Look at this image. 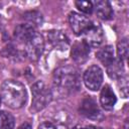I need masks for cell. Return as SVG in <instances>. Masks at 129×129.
Wrapping results in <instances>:
<instances>
[{
	"instance_id": "cell-1",
	"label": "cell",
	"mask_w": 129,
	"mask_h": 129,
	"mask_svg": "<svg viewBox=\"0 0 129 129\" xmlns=\"http://www.w3.org/2000/svg\"><path fill=\"white\" fill-rule=\"evenodd\" d=\"M53 86L62 93L78 91L81 87V79L78 71L70 66L56 69L53 74Z\"/></svg>"
},
{
	"instance_id": "cell-2",
	"label": "cell",
	"mask_w": 129,
	"mask_h": 129,
	"mask_svg": "<svg viewBox=\"0 0 129 129\" xmlns=\"http://www.w3.org/2000/svg\"><path fill=\"white\" fill-rule=\"evenodd\" d=\"M1 97L4 103L11 109H19L26 102L25 87L14 80H7L1 86Z\"/></svg>"
},
{
	"instance_id": "cell-3",
	"label": "cell",
	"mask_w": 129,
	"mask_h": 129,
	"mask_svg": "<svg viewBox=\"0 0 129 129\" xmlns=\"http://www.w3.org/2000/svg\"><path fill=\"white\" fill-rule=\"evenodd\" d=\"M31 93H32L31 110H33L34 112H38L43 108H45L52 99V94L50 90L41 81H37L32 85Z\"/></svg>"
},
{
	"instance_id": "cell-4",
	"label": "cell",
	"mask_w": 129,
	"mask_h": 129,
	"mask_svg": "<svg viewBox=\"0 0 129 129\" xmlns=\"http://www.w3.org/2000/svg\"><path fill=\"white\" fill-rule=\"evenodd\" d=\"M24 44V54L28 56L31 60H37L44 49V40L42 35L38 32H35Z\"/></svg>"
},
{
	"instance_id": "cell-5",
	"label": "cell",
	"mask_w": 129,
	"mask_h": 129,
	"mask_svg": "<svg viewBox=\"0 0 129 129\" xmlns=\"http://www.w3.org/2000/svg\"><path fill=\"white\" fill-rule=\"evenodd\" d=\"M84 83L91 91H98L103 83V72L97 64L89 67L84 73Z\"/></svg>"
},
{
	"instance_id": "cell-6",
	"label": "cell",
	"mask_w": 129,
	"mask_h": 129,
	"mask_svg": "<svg viewBox=\"0 0 129 129\" xmlns=\"http://www.w3.org/2000/svg\"><path fill=\"white\" fill-rule=\"evenodd\" d=\"M69 21H70V25H71L73 31L77 35L84 34L93 24V22L88 17H86L82 14L76 13V12H72L70 14Z\"/></svg>"
},
{
	"instance_id": "cell-7",
	"label": "cell",
	"mask_w": 129,
	"mask_h": 129,
	"mask_svg": "<svg viewBox=\"0 0 129 129\" xmlns=\"http://www.w3.org/2000/svg\"><path fill=\"white\" fill-rule=\"evenodd\" d=\"M84 35V41L92 47H98L104 39V33L103 29L99 24H92L91 27L83 34Z\"/></svg>"
},
{
	"instance_id": "cell-8",
	"label": "cell",
	"mask_w": 129,
	"mask_h": 129,
	"mask_svg": "<svg viewBox=\"0 0 129 129\" xmlns=\"http://www.w3.org/2000/svg\"><path fill=\"white\" fill-rule=\"evenodd\" d=\"M80 112L83 116H85L89 119H93V120H98L102 116L101 111H100L96 101L91 97H87L82 101V104L80 107Z\"/></svg>"
},
{
	"instance_id": "cell-9",
	"label": "cell",
	"mask_w": 129,
	"mask_h": 129,
	"mask_svg": "<svg viewBox=\"0 0 129 129\" xmlns=\"http://www.w3.org/2000/svg\"><path fill=\"white\" fill-rule=\"evenodd\" d=\"M89 54H90V46L84 40L76 42L73 45L72 50H71L72 59L75 62L80 63V64L84 63L88 59Z\"/></svg>"
},
{
	"instance_id": "cell-10",
	"label": "cell",
	"mask_w": 129,
	"mask_h": 129,
	"mask_svg": "<svg viewBox=\"0 0 129 129\" xmlns=\"http://www.w3.org/2000/svg\"><path fill=\"white\" fill-rule=\"evenodd\" d=\"M47 37L51 45L57 49L66 50L69 47V44H70L69 38L60 30H50L47 33Z\"/></svg>"
},
{
	"instance_id": "cell-11",
	"label": "cell",
	"mask_w": 129,
	"mask_h": 129,
	"mask_svg": "<svg viewBox=\"0 0 129 129\" xmlns=\"http://www.w3.org/2000/svg\"><path fill=\"white\" fill-rule=\"evenodd\" d=\"M116 96L109 85H105L100 94V103L105 110H112L116 104Z\"/></svg>"
},
{
	"instance_id": "cell-12",
	"label": "cell",
	"mask_w": 129,
	"mask_h": 129,
	"mask_svg": "<svg viewBox=\"0 0 129 129\" xmlns=\"http://www.w3.org/2000/svg\"><path fill=\"white\" fill-rule=\"evenodd\" d=\"M35 32H36L35 27H33L32 25L28 23H23V24H19L18 26H16L14 30V36L20 42L25 43Z\"/></svg>"
},
{
	"instance_id": "cell-13",
	"label": "cell",
	"mask_w": 129,
	"mask_h": 129,
	"mask_svg": "<svg viewBox=\"0 0 129 129\" xmlns=\"http://www.w3.org/2000/svg\"><path fill=\"white\" fill-rule=\"evenodd\" d=\"M94 9L95 12L97 14V16L103 20H108L110 18H112L113 16V9L111 7V4L108 1H97L95 3Z\"/></svg>"
},
{
	"instance_id": "cell-14",
	"label": "cell",
	"mask_w": 129,
	"mask_h": 129,
	"mask_svg": "<svg viewBox=\"0 0 129 129\" xmlns=\"http://www.w3.org/2000/svg\"><path fill=\"white\" fill-rule=\"evenodd\" d=\"M99 60L106 67L110 66L114 61V49L111 45H106L99 49L96 53Z\"/></svg>"
},
{
	"instance_id": "cell-15",
	"label": "cell",
	"mask_w": 129,
	"mask_h": 129,
	"mask_svg": "<svg viewBox=\"0 0 129 129\" xmlns=\"http://www.w3.org/2000/svg\"><path fill=\"white\" fill-rule=\"evenodd\" d=\"M122 61H120L119 59L118 60H115L107 67V72H108V75L113 78V79H118V78H122V72H123V67H122Z\"/></svg>"
},
{
	"instance_id": "cell-16",
	"label": "cell",
	"mask_w": 129,
	"mask_h": 129,
	"mask_svg": "<svg viewBox=\"0 0 129 129\" xmlns=\"http://www.w3.org/2000/svg\"><path fill=\"white\" fill-rule=\"evenodd\" d=\"M14 124V118L10 113L0 111V129H13Z\"/></svg>"
},
{
	"instance_id": "cell-17",
	"label": "cell",
	"mask_w": 129,
	"mask_h": 129,
	"mask_svg": "<svg viewBox=\"0 0 129 129\" xmlns=\"http://www.w3.org/2000/svg\"><path fill=\"white\" fill-rule=\"evenodd\" d=\"M24 19L26 20V23L32 25L33 27L41 25L42 24V15L37 11H29L24 14Z\"/></svg>"
},
{
	"instance_id": "cell-18",
	"label": "cell",
	"mask_w": 129,
	"mask_h": 129,
	"mask_svg": "<svg viewBox=\"0 0 129 129\" xmlns=\"http://www.w3.org/2000/svg\"><path fill=\"white\" fill-rule=\"evenodd\" d=\"M128 40L127 38H123L118 42L117 45V52H118V57L120 61H124L127 59L129 48H128Z\"/></svg>"
},
{
	"instance_id": "cell-19",
	"label": "cell",
	"mask_w": 129,
	"mask_h": 129,
	"mask_svg": "<svg viewBox=\"0 0 129 129\" xmlns=\"http://www.w3.org/2000/svg\"><path fill=\"white\" fill-rule=\"evenodd\" d=\"M76 7L83 13L86 14H91L94 10L93 3L90 1H76Z\"/></svg>"
},
{
	"instance_id": "cell-20",
	"label": "cell",
	"mask_w": 129,
	"mask_h": 129,
	"mask_svg": "<svg viewBox=\"0 0 129 129\" xmlns=\"http://www.w3.org/2000/svg\"><path fill=\"white\" fill-rule=\"evenodd\" d=\"M38 129H57L55 125H53L52 123L49 122H44L42 124H40L38 126Z\"/></svg>"
},
{
	"instance_id": "cell-21",
	"label": "cell",
	"mask_w": 129,
	"mask_h": 129,
	"mask_svg": "<svg viewBox=\"0 0 129 129\" xmlns=\"http://www.w3.org/2000/svg\"><path fill=\"white\" fill-rule=\"evenodd\" d=\"M17 129H32V127H31V125L29 124V123H23V124H21Z\"/></svg>"
},
{
	"instance_id": "cell-22",
	"label": "cell",
	"mask_w": 129,
	"mask_h": 129,
	"mask_svg": "<svg viewBox=\"0 0 129 129\" xmlns=\"http://www.w3.org/2000/svg\"><path fill=\"white\" fill-rule=\"evenodd\" d=\"M85 129H100V128L95 127V126H88V127H87V128H85Z\"/></svg>"
},
{
	"instance_id": "cell-23",
	"label": "cell",
	"mask_w": 129,
	"mask_h": 129,
	"mask_svg": "<svg viewBox=\"0 0 129 129\" xmlns=\"http://www.w3.org/2000/svg\"><path fill=\"white\" fill-rule=\"evenodd\" d=\"M74 129H85V128H83V127H81V126H76Z\"/></svg>"
},
{
	"instance_id": "cell-24",
	"label": "cell",
	"mask_w": 129,
	"mask_h": 129,
	"mask_svg": "<svg viewBox=\"0 0 129 129\" xmlns=\"http://www.w3.org/2000/svg\"><path fill=\"white\" fill-rule=\"evenodd\" d=\"M1 22H2V18H1V16H0V25H1Z\"/></svg>"
},
{
	"instance_id": "cell-25",
	"label": "cell",
	"mask_w": 129,
	"mask_h": 129,
	"mask_svg": "<svg viewBox=\"0 0 129 129\" xmlns=\"http://www.w3.org/2000/svg\"><path fill=\"white\" fill-rule=\"evenodd\" d=\"M0 104H1V97H0Z\"/></svg>"
}]
</instances>
